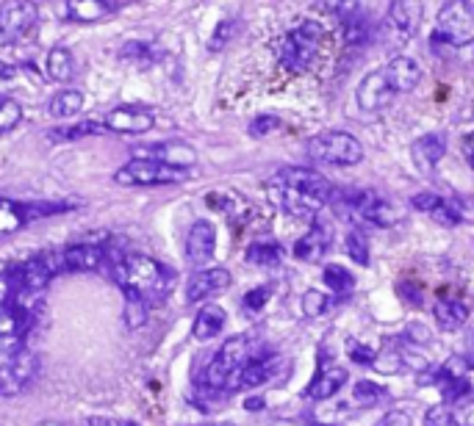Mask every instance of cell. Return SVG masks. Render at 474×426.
<instances>
[{"instance_id":"obj_1","label":"cell","mask_w":474,"mask_h":426,"mask_svg":"<svg viewBox=\"0 0 474 426\" xmlns=\"http://www.w3.org/2000/svg\"><path fill=\"white\" fill-rule=\"evenodd\" d=\"M37 313L0 297V396H14L37 377V354L28 349Z\"/></svg>"},{"instance_id":"obj_2","label":"cell","mask_w":474,"mask_h":426,"mask_svg":"<svg viewBox=\"0 0 474 426\" xmlns=\"http://www.w3.org/2000/svg\"><path fill=\"white\" fill-rule=\"evenodd\" d=\"M111 241L114 239H109L106 244V264L111 280L125 293V300H139L147 308L167 302L175 288V272L145 252L117 249Z\"/></svg>"},{"instance_id":"obj_3","label":"cell","mask_w":474,"mask_h":426,"mask_svg":"<svg viewBox=\"0 0 474 426\" xmlns=\"http://www.w3.org/2000/svg\"><path fill=\"white\" fill-rule=\"evenodd\" d=\"M269 188L283 211L297 219H311V222L320 216L322 208L330 205L333 194H336L328 178H322L313 170H303V167H283L269 180Z\"/></svg>"},{"instance_id":"obj_4","label":"cell","mask_w":474,"mask_h":426,"mask_svg":"<svg viewBox=\"0 0 474 426\" xmlns=\"http://www.w3.org/2000/svg\"><path fill=\"white\" fill-rule=\"evenodd\" d=\"M330 208L336 211V216H341L344 222H353L356 227H391L402 219V211L372 188L336 191Z\"/></svg>"},{"instance_id":"obj_5","label":"cell","mask_w":474,"mask_h":426,"mask_svg":"<svg viewBox=\"0 0 474 426\" xmlns=\"http://www.w3.org/2000/svg\"><path fill=\"white\" fill-rule=\"evenodd\" d=\"M322 37H325V30L316 20L297 22L292 30H286V34L275 42L280 67L289 73H308L313 67L316 56H320Z\"/></svg>"},{"instance_id":"obj_6","label":"cell","mask_w":474,"mask_h":426,"mask_svg":"<svg viewBox=\"0 0 474 426\" xmlns=\"http://www.w3.org/2000/svg\"><path fill=\"white\" fill-rule=\"evenodd\" d=\"M471 28H474V12H471L469 0H447V4L441 6L438 17H435L430 48L433 50H441V48L458 50L469 39H474Z\"/></svg>"},{"instance_id":"obj_7","label":"cell","mask_w":474,"mask_h":426,"mask_svg":"<svg viewBox=\"0 0 474 426\" xmlns=\"http://www.w3.org/2000/svg\"><path fill=\"white\" fill-rule=\"evenodd\" d=\"M308 155L328 167H356L364 161V144L347 130H325L308 139Z\"/></svg>"},{"instance_id":"obj_8","label":"cell","mask_w":474,"mask_h":426,"mask_svg":"<svg viewBox=\"0 0 474 426\" xmlns=\"http://www.w3.org/2000/svg\"><path fill=\"white\" fill-rule=\"evenodd\" d=\"M189 180V170L170 167L162 161H150V158H131L125 167L114 172V183L119 186H131V188H150V186H175Z\"/></svg>"},{"instance_id":"obj_9","label":"cell","mask_w":474,"mask_h":426,"mask_svg":"<svg viewBox=\"0 0 474 426\" xmlns=\"http://www.w3.org/2000/svg\"><path fill=\"white\" fill-rule=\"evenodd\" d=\"M250 357H252V338L247 333L228 338L223 346H219V352L214 354V360L206 369V385L208 387H225L247 366Z\"/></svg>"},{"instance_id":"obj_10","label":"cell","mask_w":474,"mask_h":426,"mask_svg":"<svg viewBox=\"0 0 474 426\" xmlns=\"http://www.w3.org/2000/svg\"><path fill=\"white\" fill-rule=\"evenodd\" d=\"M40 22V9L31 0H4L0 6V48L22 45Z\"/></svg>"},{"instance_id":"obj_11","label":"cell","mask_w":474,"mask_h":426,"mask_svg":"<svg viewBox=\"0 0 474 426\" xmlns=\"http://www.w3.org/2000/svg\"><path fill=\"white\" fill-rule=\"evenodd\" d=\"M109 134H122V136H139L147 134L155 125L153 111L142 109V106H119L114 111H109V117L103 119Z\"/></svg>"},{"instance_id":"obj_12","label":"cell","mask_w":474,"mask_h":426,"mask_svg":"<svg viewBox=\"0 0 474 426\" xmlns=\"http://www.w3.org/2000/svg\"><path fill=\"white\" fill-rule=\"evenodd\" d=\"M231 288V272L228 269H198L186 283V302L195 305V302H206L216 293H223Z\"/></svg>"},{"instance_id":"obj_13","label":"cell","mask_w":474,"mask_h":426,"mask_svg":"<svg viewBox=\"0 0 474 426\" xmlns=\"http://www.w3.org/2000/svg\"><path fill=\"white\" fill-rule=\"evenodd\" d=\"M394 97H397V91L391 89L383 67L372 70L356 89V100H358L361 111H381V109H386L394 100Z\"/></svg>"},{"instance_id":"obj_14","label":"cell","mask_w":474,"mask_h":426,"mask_svg":"<svg viewBox=\"0 0 474 426\" xmlns=\"http://www.w3.org/2000/svg\"><path fill=\"white\" fill-rule=\"evenodd\" d=\"M410 205H414V211L419 213H427L430 219H435L438 224L444 227H455L463 222V211L455 200H450V196L444 194H435V191H419L414 194V200H410Z\"/></svg>"},{"instance_id":"obj_15","label":"cell","mask_w":474,"mask_h":426,"mask_svg":"<svg viewBox=\"0 0 474 426\" xmlns=\"http://www.w3.org/2000/svg\"><path fill=\"white\" fill-rule=\"evenodd\" d=\"M134 158H150V161H162L178 170H192L198 163V152L192 144L186 142H158L153 147H139L134 150Z\"/></svg>"},{"instance_id":"obj_16","label":"cell","mask_w":474,"mask_h":426,"mask_svg":"<svg viewBox=\"0 0 474 426\" xmlns=\"http://www.w3.org/2000/svg\"><path fill=\"white\" fill-rule=\"evenodd\" d=\"M216 252V230H214V224L200 219L192 224V230H189L186 236V257H189V264L203 269L208 260L214 257Z\"/></svg>"},{"instance_id":"obj_17","label":"cell","mask_w":474,"mask_h":426,"mask_svg":"<svg viewBox=\"0 0 474 426\" xmlns=\"http://www.w3.org/2000/svg\"><path fill=\"white\" fill-rule=\"evenodd\" d=\"M422 0H391L389 4V28L399 39L417 37V30L422 25Z\"/></svg>"},{"instance_id":"obj_18","label":"cell","mask_w":474,"mask_h":426,"mask_svg":"<svg viewBox=\"0 0 474 426\" xmlns=\"http://www.w3.org/2000/svg\"><path fill=\"white\" fill-rule=\"evenodd\" d=\"M106 264V247L101 244H73L61 249V266L70 274L81 272H98Z\"/></svg>"},{"instance_id":"obj_19","label":"cell","mask_w":474,"mask_h":426,"mask_svg":"<svg viewBox=\"0 0 474 426\" xmlns=\"http://www.w3.org/2000/svg\"><path fill=\"white\" fill-rule=\"evenodd\" d=\"M330 244H333V230L325 222L313 219L311 227H308V233H303V239H297L294 255L300 260H305V264H316V260L328 255Z\"/></svg>"},{"instance_id":"obj_20","label":"cell","mask_w":474,"mask_h":426,"mask_svg":"<svg viewBox=\"0 0 474 426\" xmlns=\"http://www.w3.org/2000/svg\"><path fill=\"white\" fill-rule=\"evenodd\" d=\"M350 379V371L344 366H336V363H322V369L316 371V377L311 379V385L305 387V396L313 399V402H325V399H333L336 393L347 385Z\"/></svg>"},{"instance_id":"obj_21","label":"cell","mask_w":474,"mask_h":426,"mask_svg":"<svg viewBox=\"0 0 474 426\" xmlns=\"http://www.w3.org/2000/svg\"><path fill=\"white\" fill-rule=\"evenodd\" d=\"M383 73L397 94L414 91L422 81V67L417 64V58H410V56H394L383 67Z\"/></svg>"},{"instance_id":"obj_22","label":"cell","mask_w":474,"mask_h":426,"mask_svg":"<svg viewBox=\"0 0 474 426\" xmlns=\"http://www.w3.org/2000/svg\"><path fill=\"white\" fill-rule=\"evenodd\" d=\"M433 318L438 324V330L455 333L469 321V305L458 297H450V293H441L433 302Z\"/></svg>"},{"instance_id":"obj_23","label":"cell","mask_w":474,"mask_h":426,"mask_svg":"<svg viewBox=\"0 0 474 426\" xmlns=\"http://www.w3.org/2000/svg\"><path fill=\"white\" fill-rule=\"evenodd\" d=\"M277 369V357L275 354H261V357H250L247 366L236 374V385L241 390H252V387H261L264 382H269L275 377Z\"/></svg>"},{"instance_id":"obj_24","label":"cell","mask_w":474,"mask_h":426,"mask_svg":"<svg viewBox=\"0 0 474 426\" xmlns=\"http://www.w3.org/2000/svg\"><path fill=\"white\" fill-rule=\"evenodd\" d=\"M119 9V0H67L65 14L73 22H98Z\"/></svg>"},{"instance_id":"obj_25","label":"cell","mask_w":474,"mask_h":426,"mask_svg":"<svg viewBox=\"0 0 474 426\" xmlns=\"http://www.w3.org/2000/svg\"><path fill=\"white\" fill-rule=\"evenodd\" d=\"M447 152V139L441 134H427V136H419L414 142V147H410V158H414V163L422 170V172H430L438 167V161L444 158Z\"/></svg>"},{"instance_id":"obj_26","label":"cell","mask_w":474,"mask_h":426,"mask_svg":"<svg viewBox=\"0 0 474 426\" xmlns=\"http://www.w3.org/2000/svg\"><path fill=\"white\" fill-rule=\"evenodd\" d=\"M225 321H228V313L223 308H219V305H206L198 313L195 324H192V335L198 341H211V338H216L219 333L225 330Z\"/></svg>"},{"instance_id":"obj_27","label":"cell","mask_w":474,"mask_h":426,"mask_svg":"<svg viewBox=\"0 0 474 426\" xmlns=\"http://www.w3.org/2000/svg\"><path fill=\"white\" fill-rule=\"evenodd\" d=\"M48 75L56 83H70L75 78V58L67 48H53L48 53Z\"/></svg>"},{"instance_id":"obj_28","label":"cell","mask_w":474,"mask_h":426,"mask_svg":"<svg viewBox=\"0 0 474 426\" xmlns=\"http://www.w3.org/2000/svg\"><path fill=\"white\" fill-rule=\"evenodd\" d=\"M83 109V94L75 91V89H61L50 97V103H48V114L53 119H70L75 117L78 111Z\"/></svg>"},{"instance_id":"obj_29","label":"cell","mask_w":474,"mask_h":426,"mask_svg":"<svg viewBox=\"0 0 474 426\" xmlns=\"http://www.w3.org/2000/svg\"><path fill=\"white\" fill-rule=\"evenodd\" d=\"M283 260V247L272 239H259L247 247V264L252 266H277Z\"/></svg>"},{"instance_id":"obj_30","label":"cell","mask_w":474,"mask_h":426,"mask_svg":"<svg viewBox=\"0 0 474 426\" xmlns=\"http://www.w3.org/2000/svg\"><path fill=\"white\" fill-rule=\"evenodd\" d=\"M101 134H109L103 122H94V119H86V122H78V125H70V127H56L48 134L50 142H78V139H86V136H101Z\"/></svg>"},{"instance_id":"obj_31","label":"cell","mask_w":474,"mask_h":426,"mask_svg":"<svg viewBox=\"0 0 474 426\" xmlns=\"http://www.w3.org/2000/svg\"><path fill=\"white\" fill-rule=\"evenodd\" d=\"M28 224L25 216V203H14V200H0V239L14 236L20 227Z\"/></svg>"},{"instance_id":"obj_32","label":"cell","mask_w":474,"mask_h":426,"mask_svg":"<svg viewBox=\"0 0 474 426\" xmlns=\"http://www.w3.org/2000/svg\"><path fill=\"white\" fill-rule=\"evenodd\" d=\"M158 53L150 42H125L122 45V50H119V58L125 61V64H134V67H139V70H147V67H153V64L158 61Z\"/></svg>"},{"instance_id":"obj_33","label":"cell","mask_w":474,"mask_h":426,"mask_svg":"<svg viewBox=\"0 0 474 426\" xmlns=\"http://www.w3.org/2000/svg\"><path fill=\"white\" fill-rule=\"evenodd\" d=\"M325 285L333 291L336 300H347L356 291V277L347 272L344 266L330 264V266H325Z\"/></svg>"},{"instance_id":"obj_34","label":"cell","mask_w":474,"mask_h":426,"mask_svg":"<svg viewBox=\"0 0 474 426\" xmlns=\"http://www.w3.org/2000/svg\"><path fill=\"white\" fill-rule=\"evenodd\" d=\"M330 308H333V300L328 297L325 291H316V288L305 291V297H303V313H305L308 318H320V316H325Z\"/></svg>"},{"instance_id":"obj_35","label":"cell","mask_w":474,"mask_h":426,"mask_svg":"<svg viewBox=\"0 0 474 426\" xmlns=\"http://www.w3.org/2000/svg\"><path fill=\"white\" fill-rule=\"evenodd\" d=\"M353 396H356L358 404H364V407H374V404H381V402L386 399V390H383L381 385L369 382V379H361V382L353 387Z\"/></svg>"},{"instance_id":"obj_36","label":"cell","mask_w":474,"mask_h":426,"mask_svg":"<svg viewBox=\"0 0 474 426\" xmlns=\"http://www.w3.org/2000/svg\"><path fill=\"white\" fill-rule=\"evenodd\" d=\"M22 119V106L12 97H0V134H9Z\"/></svg>"},{"instance_id":"obj_37","label":"cell","mask_w":474,"mask_h":426,"mask_svg":"<svg viewBox=\"0 0 474 426\" xmlns=\"http://www.w3.org/2000/svg\"><path fill=\"white\" fill-rule=\"evenodd\" d=\"M236 30H239V20L236 17H225L223 22L216 25V30H214V37H211V42H208V50H223V48H228V42L236 37Z\"/></svg>"},{"instance_id":"obj_38","label":"cell","mask_w":474,"mask_h":426,"mask_svg":"<svg viewBox=\"0 0 474 426\" xmlns=\"http://www.w3.org/2000/svg\"><path fill=\"white\" fill-rule=\"evenodd\" d=\"M344 247H347V255H350L358 266H369V241L361 230H353L350 236H347Z\"/></svg>"},{"instance_id":"obj_39","label":"cell","mask_w":474,"mask_h":426,"mask_svg":"<svg viewBox=\"0 0 474 426\" xmlns=\"http://www.w3.org/2000/svg\"><path fill=\"white\" fill-rule=\"evenodd\" d=\"M347 357L358 366H374L377 363V352L369 343H361V341H353V338L347 341Z\"/></svg>"},{"instance_id":"obj_40","label":"cell","mask_w":474,"mask_h":426,"mask_svg":"<svg viewBox=\"0 0 474 426\" xmlns=\"http://www.w3.org/2000/svg\"><path fill=\"white\" fill-rule=\"evenodd\" d=\"M280 127V119L275 117V114H261V117H256L250 122V136L252 139H264V136H269V134H275V130Z\"/></svg>"},{"instance_id":"obj_41","label":"cell","mask_w":474,"mask_h":426,"mask_svg":"<svg viewBox=\"0 0 474 426\" xmlns=\"http://www.w3.org/2000/svg\"><path fill=\"white\" fill-rule=\"evenodd\" d=\"M269 297H272V285H256L252 291H247L244 293V300H241V305H244V310H261L267 302H269Z\"/></svg>"},{"instance_id":"obj_42","label":"cell","mask_w":474,"mask_h":426,"mask_svg":"<svg viewBox=\"0 0 474 426\" xmlns=\"http://www.w3.org/2000/svg\"><path fill=\"white\" fill-rule=\"evenodd\" d=\"M425 426H458V418H455L452 410L438 404V407H430L425 413Z\"/></svg>"},{"instance_id":"obj_43","label":"cell","mask_w":474,"mask_h":426,"mask_svg":"<svg viewBox=\"0 0 474 426\" xmlns=\"http://www.w3.org/2000/svg\"><path fill=\"white\" fill-rule=\"evenodd\" d=\"M125 321L128 326H142L147 321V305L139 300H125Z\"/></svg>"},{"instance_id":"obj_44","label":"cell","mask_w":474,"mask_h":426,"mask_svg":"<svg viewBox=\"0 0 474 426\" xmlns=\"http://www.w3.org/2000/svg\"><path fill=\"white\" fill-rule=\"evenodd\" d=\"M410 423H414V418L405 410H389L381 421H377V426H410Z\"/></svg>"},{"instance_id":"obj_45","label":"cell","mask_w":474,"mask_h":426,"mask_svg":"<svg viewBox=\"0 0 474 426\" xmlns=\"http://www.w3.org/2000/svg\"><path fill=\"white\" fill-rule=\"evenodd\" d=\"M86 426H139V423L119 421V418H106V415H92V418H86Z\"/></svg>"},{"instance_id":"obj_46","label":"cell","mask_w":474,"mask_h":426,"mask_svg":"<svg viewBox=\"0 0 474 426\" xmlns=\"http://www.w3.org/2000/svg\"><path fill=\"white\" fill-rule=\"evenodd\" d=\"M399 293H402V297H408V293H410V305H414V308H419L422 305V288L417 285V283H399Z\"/></svg>"},{"instance_id":"obj_47","label":"cell","mask_w":474,"mask_h":426,"mask_svg":"<svg viewBox=\"0 0 474 426\" xmlns=\"http://www.w3.org/2000/svg\"><path fill=\"white\" fill-rule=\"evenodd\" d=\"M463 155H466V161H469V167L474 170V134H469V136L463 139Z\"/></svg>"},{"instance_id":"obj_48","label":"cell","mask_w":474,"mask_h":426,"mask_svg":"<svg viewBox=\"0 0 474 426\" xmlns=\"http://www.w3.org/2000/svg\"><path fill=\"white\" fill-rule=\"evenodd\" d=\"M267 407V402L261 399V396H250L247 402H244V410H250V413H261Z\"/></svg>"},{"instance_id":"obj_49","label":"cell","mask_w":474,"mask_h":426,"mask_svg":"<svg viewBox=\"0 0 474 426\" xmlns=\"http://www.w3.org/2000/svg\"><path fill=\"white\" fill-rule=\"evenodd\" d=\"M458 53H461V58H463L466 64H474V39H469L463 48H458Z\"/></svg>"},{"instance_id":"obj_50","label":"cell","mask_w":474,"mask_h":426,"mask_svg":"<svg viewBox=\"0 0 474 426\" xmlns=\"http://www.w3.org/2000/svg\"><path fill=\"white\" fill-rule=\"evenodd\" d=\"M461 426H474V404H471V407L466 410V415H463Z\"/></svg>"},{"instance_id":"obj_51","label":"cell","mask_w":474,"mask_h":426,"mask_svg":"<svg viewBox=\"0 0 474 426\" xmlns=\"http://www.w3.org/2000/svg\"><path fill=\"white\" fill-rule=\"evenodd\" d=\"M198 426H236V423H228V421H208V423H198Z\"/></svg>"},{"instance_id":"obj_52","label":"cell","mask_w":474,"mask_h":426,"mask_svg":"<svg viewBox=\"0 0 474 426\" xmlns=\"http://www.w3.org/2000/svg\"><path fill=\"white\" fill-rule=\"evenodd\" d=\"M42 426H61V423H53V421H48V423H42Z\"/></svg>"}]
</instances>
